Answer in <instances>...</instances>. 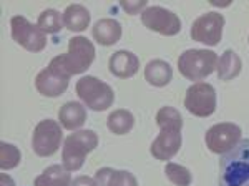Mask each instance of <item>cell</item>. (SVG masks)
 <instances>
[{
	"label": "cell",
	"mask_w": 249,
	"mask_h": 186,
	"mask_svg": "<svg viewBox=\"0 0 249 186\" xmlns=\"http://www.w3.org/2000/svg\"><path fill=\"white\" fill-rule=\"evenodd\" d=\"M122 38V25L115 19H100L93 27V40L103 47H111Z\"/></svg>",
	"instance_id": "16"
},
{
	"label": "cell",
	"mask_w": 249,
	"mask_h": 186,
	"mask_svg": "<svg viewBox=\"0 0 249 186\" xmlns=\"http://www.w3.org/2000/svg\"><path fill=\"white\" fill-rule=\"evenodd\" d=\"M224 15L219 12H208V14L199 15L191 25V38L195 42L204 43L206 47H216L219 45L223 38L224 30Z\"/></svg>",
	"instance_id": "9"
},
{
	"label": "cell",
	"mask_w": 249,
	"mask_h": 186,
	"mask_svg": "<svg viewBox=\"0 0 249 186\" xmlns=\"http://www.w3.org/2000/svg\"><path fill=\"white\" fill-rule=\"evenodd\" d=\"M71 175L63 165H52L34 180V186H71Z\"/></svg>",
	"instance_id": "20"
},
{
	"label": "cell",
	"mask_w": 249,
	"mask_h": 186,
	"mask_svg": "<svg viewBox=\"0 0 249 186\" xmlns=\"http://www.w3.org/2000/svg\"><path fill=\"white\" fill-rule=\"evenodd\" d=\"M160 135L150 147L151 156L161 161H170L179 151L183 143V116L176 108L161 107L156 113Z\"/></svg>",
	"instance_id": "1"
},
{
	"label": "cell",
	"mask_w": 249,
	"mask_h": 186,
	"mask_svg": "<svg viewBox=\"0 0 249 186\" xmlns=\"http://www.w3.org/2000/svg\"><path fill=\"white\" fill-rule=\"evenodd\" d=\"M111 75L116 78H131L138 74L140 70V60L133 52L130 50H118L110 56V62H108Z\"/></svg>",
	"instance_id": "14"
},
{
	"label": "cell",
	"mask_w": 249,
	"mask_h": 186,
	"mask_svg": "<svg viewBox=\"0 0 249 186\" xmlns=\"http://www.w3.org/2000/svg\"><path fill=\"white\" fill-rule=\"evenodd\" d=\"M107 127L115 135H126L135 127L133 113L130 110H124V108H118V110L111 112L110 116L107 118Z\"/></svg>",
	"instance_id": "22"
},
{
	"label": "cell",
	"mask_w": 249,
	"mask_h": 186,
	"mask_svg": "<svg viewBox=\"0 0 249 186\" xmlns=\"http://www.w3.org/2000/svg\"><path fill=\"white\" fill-rule=\"evenodd\" d=\"M95 181L98 186H138V180L133 173L126 169L100 168L95 173Z\"/></svg>",
	"instance_id": "17"
},
{
	"label": "cell",
	"mask_w": 249,
	"mask_h": 186,
	"mask_svg": "<svg viewBox=\"0 0 249 186\" xmlns=\"http://www.w3.org/2000/svg\"><path fill=\"white\" fill-rule=\"evenodd\" d=\"M91 15L85 5L71 3L63 12V27H67L70 32H83L90 25Z\"/></svg>",
	"instance_id": "19"
},
{
	"label": "cell",
	"mask_w": 249,
	"mask_h": 186,
	"mask_svg": "<svg viewBox=\"0 0 249 186\" xmlns=\"http://www.w3.org/2000/svg\"><path fill=\"white\" fill-rule=\"evenodd\" d=\"M120 7L130 15L135 14H142L144 9H148V2L146 0H140V2H120Z\"/></svg>",
	"instance_id": "26"
},
{
	"label": "cell",
	"mask_w": 249,
	"mask_h": 186,
	"mask_svg": "<svg viewBox=\"0 0 249 186\" xmlns=\"http://www.w3.org/2000/svg\"><path fill=\"white\" fill-rule=\"evenodd\" d=\"M218 55L210 48H190L178 56V70L186 80L198 83L218 67Z\"/></svg>",
	"instance_id": "4"
},
{
	"label": "cell",
	"mask_w": 249,
	"mask_h": 186,
	"mask_svg": "<svg viewBox=\"0 0 249 186\" xmlns=\"http://www.w3.org/2000/svg\"><path fill=\"white\" fill-rule=\"evenodd\" d=\"M98 135L93 130H77L63 140L62 160L68 171H78L85 163L88 153L98 147Z\"/></svg>",
	"instance_id": "5"
},
{
	"label": "cell",
	"mask_w": 249,
	"mask_h": 186,
	"mask_svg": "<svg viewBox=\"0 0 249 186\" xmlns=\"http://www.w3.org/2000/svg\"><path fill=\"white\" fill-rule=\"evenodd\" d=\"M219 186H249V138L221 156Z\"/></svg>",
	"instance_id": "3"
},
{
	"label": "cell",
	"mask_w": 249,
	"mask_h": 186,
	"mask_svg": "<svg viewBox=\"0 0 249 186\" xmlns=\"http://www.w3.org/2000/svg\"><path fill=\"white\" fill-rule=\"evenodd\" d=\"M58 121L65 130H80L87 121L85 107L78 102H67L58 110Z\"/></svg>",
	"instance_id": "15"
},
{
	"label": "cell",
	"mask_w": 249,
	"mask_h": 186,
	"mask_svg": "<svg viewBox=\"0 0 249 186\" xmlns=\"http://www.w3.org/2000/svg\"><path fill=\"white\" fill-rule=\"evenodd\" d=\"M63 133L62 125L55 120H42L35 127L34 136H32V149L40 158H47V156H53L62 147Z\"/></svg>",
	"instance_id": "7"
},
{
	"label": "cell",
	"mask_w": 249,
	"mask_h": 186,
	"mask_svg": "<svg viewBox=\"0 0 249 186\" xmlns=\"http://www.w3.org/2000/svg\"><path fill=\"white\" fill-rule=\"evenodd\" d=\"M71 186H98L95 181V178H90V176H77L73 181H71Z\"/></svg>",
	"instance_id": "27"
},
{
	"label": "cell",
	"mask_w": 249,
	"mask_h": 186,
	"mask_svg": "<svg viewBox=\"0 0 249 186\" xmlns=\"http://www.w3.org/2000/svg\"><path fill=\"white\" fill-rule=\"evenodd\" d=\"M142 23L148 30L164 37H173L181 32V20L175 12L160 5H150L142 12Z\"/></svg>",
	"instance_id": "12"
},
{
	"label": "cell",
	"mask_w": 249,
	"mask_h": 186,
	"mask_svg": "<svg viewBox=\"0 0 249 186\" xmlns=\"http://www.w3.org/2000/svg\"><path fill=\"white\" fill-rule=\"evenodd\" d=\"M241 68H243V62H241L239 55L234 50L228 48L226 52H223L221 58L218 60V78L223 82H230V80L236 78L241 74Z\"/></svg>",
	"instance_id": "21"
},
{
	"label": "cell",
	"mask_w": 249,
	"mask_h": 186,
	"mask_svg": "<svg viewBox=\"0 0 249 186\" xmlns=\"http://www.w3.org/2000/svg\"><path fill=\"white\" fill-rule=\"evenodd\" d=\"M216 105H218V96H216V90L211 83H193L186 90V95H184V107H186V110L191 115L198 116V118L211 116L216 112Z\"/></svg>",
	"instance_id": "8"
},
{
	"label": "cell",
	"mask_w": 249,
	"mask_h": 186,
	"mask_svg": "<svg viewBox=\"0 0 249 186\" xmlns=\"http://www.w3.org/2000/svg\"><path fill=\"white\" fill-rule=\"evenodd\" d=\"M78 98L93 112H105L115 102V92L108 83L96 76H82L75 87Z\"/></svg>",
	"instance_id": "6"
},
{
	"label": "cell",
	"mask_w": 249,
	"mask_h": 186,
	"mask_svg": "<svg viewBox=\"0 0 249 186\" xmlns=\"http://www.w3.org/2000/svg\"><path fill=\"white\" fill-rule=\"evenodd\" d=\"M95 45L87 37L77 35L68 40V50L67 54L57 55L48 65L57 68L63 75L71 78L73 75H80L90 68L95 62Z\"/></svg>",
	"instance_id": "2"
},
{
	"label": "cell",
	"mask_w": 249,
	"mask_h": 186,
	"mask_svg": "<svg viewBox=\"0 0 249 186\" xmlns=\"http://www.w3.org/2000/svg\"><path fill=\"white\" fill-rule=\"evenodd\" d=\"M241 127L231 121H223V123L213 125L210 130L204 135V141L206 147L211 153L214 155H226L228 151H231L241 140Z\"/></svg>",
	"instance_id": "10"
},
{
	"label": "cell",
	"mask_w": 249,
	"mask_h": 186,
	"mask_svg": "<svg viewBox=\"0 0 249 186\" xmlns=\"http://www.w3.org/2000/svg\"><path fill=\"white\" fill-rule=\"evenodd\" d=\"M0 186H15L14 178L9 176L7 173H2V175H0Z\"/></svg>",
	"instance_id": "28"
},
{
	"label": "cell",
	"mask_w": 249,
	"mask_h": 186,
	"mask_svg": "<svg viewBox=\"0 0 249 186\" xmlns=\"http://www.w3.org/2000/svg\"><path fill=\"white\" fill-rule=\"evenodd\" d=\"M22 161V153L12 143H0V168L2 169H14Z\"/></svg>",
	"instance_id": "24"
},
{
	"label": "cell",
	"mask_w": 249,
	"mask_h": 186,
	"mask_svg": "<svg viewBox=\"0 0 249 186\" xmlns=\"http://www.w3.org/2000/svg\"><path fill=\"white\" fill-rule=\"evenodd\" d=\"M164 173H166L168 180L176 186H190L191 181H193L190 169L184 168L183 165L173 163V161H168L166 163V167H164Z\"/></svg>",
	"instance_id": "25"
},
{
	"label": "cell",
	"mask_w": 249,
	"mask_h": 186,
	"mask_svg": "<svg viewBox=\"0 0 249 186\" xmlns=\"http://www.w3.org/2000/svg\"><path fill=\"white\" fill-rule=\"evenodd\" d=\"M10 34L15 43L34 54L47 47V35L37 25H32L23 15H14L10 19Z\"/></svg>",
	"instance_id": "11"
},
{
	"label": "cell",
	"mask_w": 249,
	"mask_h": 186,
	"mask_svg": "<svg viewBox=\"0 0 249 186\" xmlns=\"http://www.w3.org/2000/svg\"><path fill=\"white\" fill-rule=\"evenodd\" d=\"M144 80L156 88L166 87L173 80V68L170 63L164 62V60H160V58L151 60V62H148V65L144 67Z\"/></svg>",
	"instance_id": "18"
},
{
	"label": "cell",
	"mask_w": 249,
	"mask_h": 186,
	"mask_svg": "<svg viewBox=\"0 0 249 186\" xmlns=\"http://www.w3.org/2000/svg\"><path fill=\"white\" fill-rule=\"evenodd\" d=\"M37 27L45 35L47 34H50V35L58 34V32L62 30V27H63V15L60 14L58 10H55V9L43 10L42 14H40V17H38Z\"/></svg>",
	"instance_id": "23"
},
{
	"label": "cell",
	"mask_w": 249,
	"mask_h": 186,
	"mask_svg": "<svg viewBox=\"0 0 249 186\" xmlns=\"http://www.w3.org/2000/svg\"><path fill=\"white\" fill-rule=\"evenodd\" d=\"M68 82H70L68 76L63 75L62 72H58L57 68L48 65L37 75V78H35V88H37L42 96L57 98L63 92H67Z\"/></svg>",
	"instance_id": "13"
}]
</instances>
